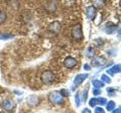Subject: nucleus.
<instances>
[{"mask_svg": "<svg viewBox=\"0 0 121 113\" xmlns=\"http://www.w3.org/2000/svg\"><path fill=\"white\" fill-rule=\"evenodd\" d=\"M95 112H96V113H104L103 109H101V108H98Z\"/></svg>", "mask_w": 121, "mask_h": 113, "instance_id": "20e7f679", "label": "nucleus"}, {"mask_svg": "<svg viewBox=\"0 0 121 113\" xmlns=\"http://www.w3.org/2000/svg\"><path fill=\"white\" fill-rule=\"evenodd\" d=\"M76 63H77V62L75 61V60L72 59V58H68L67 60H66L65 63H64L66 67H68V68L73 67V66L76 65Z\"/></svg>", "mask_w": 121, "mask_h": 113, "instance_id": "f257e3e1", "label": "nucleus"}, {"mask_svg": "<svg viewBox=\"0 0 121 113\" xmlns=\"http://www.w3.org/2000/svg\"><path fill=\"white\" fill-rule=\"evenodd\" d=\"M113 107H114V104H113V102H110L108 105V110H111V109H112Z\"/></svg>", "mask_w": 121, "mask_h": 113, "instance_id": "7ed1b4c3", "label": "nucleus"}, {"mask_svg": "<svg viewBox=\"0 0 121 113\" xmlns=\"http://www.w3.org/2000/svg\"><path fill=\"white\" fill-rule=\"evenodd\" d=\"M51 98H53V102H55V103H58L59 102L61 101V97H60V96L57 95V94H55V97H51Z\"/></svg>", "mask_w": 121, "mask_h": 113, "instance_id": "f03ea898", "label": "nucleus"}]
</instances>
